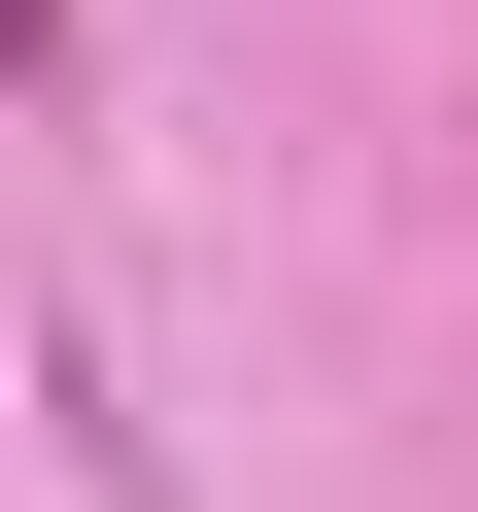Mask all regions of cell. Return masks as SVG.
<instances>
[{
    "instance_id": "1",
    "label": "cell",
    "mask_w": 478,
    "mask_h": 512,
    "mask_svg": "<svg viewBox=\"0 0 478 512\" xmlns=\"http://www.w3.org/2000/svg\"><path fill=\"white\" fill-rule=\"evenodd\" d=\"M35 69H69V0H0V103H35Z\"/></svg>"
}]
</instances>
